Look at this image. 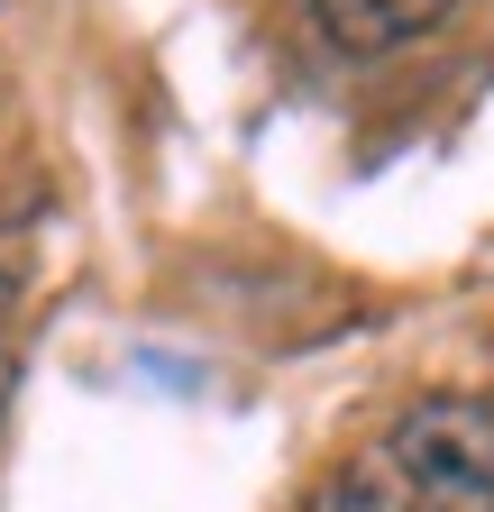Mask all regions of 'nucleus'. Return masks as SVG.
I'll return each mask as SVG.
<instances>
[{
	"instance_id": "1",
	"label": "nucleus",
	"mask_w": 494,
	"mask_h": 512,
	"mask_svg": "<svg viewBox=\"0 0 494 512\" xmlns=\"http://www.w3.org/2000/svg\"><path fill=\"white\" fill-rule=\"evenodd\" d=\"M385 467L421 512H494V403L485 394H421L394 439Z\"/></svg>"
},
{
	"instance_id": "2",
	"label": "nucleus",
	"mask_w": 494,
	"mask_h": 512,
	"mask_svg": "<svg viewBox=\"0 0 494 512\" xmlns=\"http://www.w3.org/2000/svg\"><path fill=\"white\" fill-rule=\"evenodd\" d=\"M449 10H467V0H321V28L348 55H394V46L430 37Z\"/></svg>"
},
{
	"instance_id": "3",
	"label": "nucleus",
	"mask_w": 494,
	"mask_h": 512,
	"mask_svg": "<svg viewBox=\"0 0 494 512\" xmlns=\"http://www.w3.org/2000/svg\"><path fill=\"white\" fill-rule=\"evenodd\" d=\"M330 512H421V503L403 494L394 467H348V476L330 485Z\"/></svg>"
},
{
	"instance_id": "4",
	"label": "nucleus",
	"mask_w": 494,
	"mask_h": 512,
	"mask_svg": "<svg viewBox=\"0 0 494 512\" xmlns=\"http://www.w3.org/2000/svg\"><path fill=\"white\" fill-rule=\"evenodd\" d=\"M10 311H19V275H10V266H0V320H10Z\"/></svg>"
},
{
	"instance_id": "5",
	"label": "nucleus",
	"mask_w": 494,
	"mask_h": 512,
	"mask_svg": "<svg viewBox=\"0 0 494 512\" xmlns=\"http://www.w3.org/2000/svg\"><path fill=\"white\" fill-rule=\"evenodd\" d=\"M0 412H10V375H0Z\"/></svg>"
}]
</instances>
